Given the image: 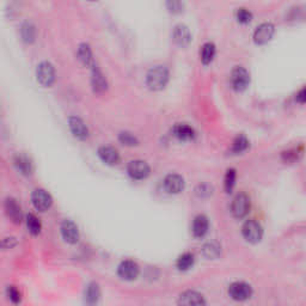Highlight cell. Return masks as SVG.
I'll list each match as a JSON object with an SVG mask.
<instances>
[{"label":"cell","mask_w":306,"mask_h":306,"mask_svg":"<svg viewBox=\"0 0 306 306\" xmlns=\"http://www.w3.org/2000/svg\"><path fill=\"white\" fill-rule=\"evenodd\" d=\"M169 82V71L163 65L152 67L146 76V84L151 90H162Z\"/></svg>","instance_id":"obj_1"},{"label":"cell","mask_w":306,"mask_h":306,"mask_svg":"<svg viewBox=\"0 0 306 306\" xmlns=\"http://www.w3.org/2000/svg\"><path fill=\"white\" fill-rule=\"evenodd\" d=\"M38 82L44 86H50L55 82V68L50 61H42L36 68Z\"/></svg>","instance_id":"obj_2"},{"label":"cell","mask_w":306,"mask_h":306,"mask_svg":"<svg viewBox=\"0 0 306 306\" xmlns=\"http://www.w3.org/2000/svg\"><path fill=\"white\" fill-rule=\"evenodd\" d=\"M228 294L234 300L244 302L252 296V288L249 284L243 282V281H237V282L230 284Z\"/></svg>","instance_id":"obj_3"},{"label":"cell","mask_w":306,"mask_h":306,"mask_svg":"<svg viewBox=\"0 0 306 306\" xmlns=\"http://www.w3.org/2000/svg\"><path fill=\"white\" fill-rule=\"evenodd\" d=\"M250 210V198L244 192H240L232 200L231 212L236 218H244Z\"/></svg>","instance_id":"obj_4"},{"label":"cell","mask_w":306,"mask_h":306,"mask_svg":"<svg viewBox=\"0 0 306 306\" xmlns=\"http://www.w3.org/2000/svg\"><path fill=\"white\" fill-rule=\"evenodd\" d=\"M250 82V74L244 67L236 66L231 72V84L232 88L237 91L246 88Z\"/></svg>","instance_id":"obj_5"},{"label":"cell","mask_w":306,"mask_h":306,"mask_svg":"<svg viewBox=\"0 0 306 306\" xmlns=\"http://www.w3.org/2000/svg\"><path fill=\"white\" fill-rule=\"evenodd\" d=\"M242 232H243L244 238L250 243H257V242L262 240L263 228L255 220H248V222H244Z\"/></svg>","instance_id":"obj_6"},{"label":"cell","mask_w":306,"mask_h":306,"mask_svg":"<svg viewBox=\"0 0 306 306\" xmlns=\"http://www.w3.org/2000/svg\"><path fill=\"white\" fill-rule=\"evenodd\" d=\"M32 202L34 207L40 212H46L52 207L53 198H52L50 192H46L44 189H36L32 195Z\"/></svg>","instance_id":"obj_7"},{"label":"cell","mask_w":306,"mask_h":306,"mask_svg":"<svg viewBox=\"0 0 306 306\" xmlns=\"http://www.w3.org/2000/svg\"><path fill=\"white\" fill-rule=\"evenodd\" d=\"M128 175L134 180H144L150 175L148 164L144 160H132L127 166Z\"/></svg>","instance_id":"obj_8"},{"label":"cell","mask_w":306,"mask_h":306,"mask_svg":"<svg viewBox=\"0 0 306 306\" xmlns=\"http://www.w3.org/2000/svg\"><path fill=\"white\" fill-rule=\"evenodd\" d=\"M274 32L275 26L273 24L269 22L262 23L256 28L255 32H254V40H255L257 44H264L268 41H270L274 35Z\"/></svg>","instance_id":"obj_9"},{"label":"cell","mask_w":306,"mask_h":306,"mask_svg":"<svg viewBox=\"0 0 306 306\" xmlns=\"http://www.w3.org/2000/svg\"><path fill=\"white\" fill-rule=\"evenodd\" d=\"M118 273L121 279L127 281L134 280L139 275V266L132 260H126V261H122L121 264L118 266Z\"/></svg>","instance_id":"obj_10"},{"label":"cell","mask_w":306,"mask_h":306,"mask_svg":"<svg viewBox=\"0 0 306 306\" xmlns=\"http://www.w3.org/2000/svg\"><path fill=\"white\" fill-rule=\"evenodd\" d=\"M178 306H206L202 294L195 290H186L178 299Z\"/></svg>","instance_id":"obj_11"},{"label":"cell","mask_w":306,"mask_h":306,"mask_svg":"<svg viewBox=\"0 0 306 306\" xmlns=\"http://www.w3.org/2000/svg\"><path fill=\"white\" fill-rule=\"evenodd\" d=\"M68 126L73 136L78 138V139L85 140L88 136V128L80 118L71 116V118H68Z\"/></svg>","instance_id":"obj_12"},{"label":"cell","mask_w":306,"mask_h":306,"mask_svg":"<svg viewBox=\"0 0 306 306\" xmlns=\"http://www.w3.org/2000/svg\"><path fill=\"white\" fill-rule=\"evenodd\" d=\"M165 190L170 194H178L184 189V180L177 174H170L164 180Z\"/></svg>","instance_id":"obj_13"},{"label":"cell","mask_w":306,"mask_h":306,"mask_svg":"<svg viewBox=\"0 0 306 306\" xmlns=\"http://www.w3.org/2000/svg\"><path fill=\"white\" fill-rule=\"evenodd\" d=\"M61 234L65 242L70 244H76L79 240V230L71 220H65L61 225Z\"/></svg>","instance_id":"obj_14"},{"label":"cell","mask_w":306,"mask_h":306,"mask_svg":"<svg viewBox=\"0 0 306 306\" xmlns=\"http://www.w3.org/2000/svg\"><path fill=\"white\" fill-rule=\"evenodd\" d=\"M5 210L8 216L10 218L14 224H20L23 220V213H22V208H20V204L14 198H6L5 201Z\"/></svg>","instance_id":"obj_15"},{"label":"cell","mask_w":306,"mask_h":306,"mask_svg":"<svg viewBox=\"0 0 306 306\" xmlns=\"http://www.w3.org/2000/svg\"><path fill=\"white\" fill-rule=\"evenodd\" d=\"M91 84H92L94 92H104L108 88L106 78L96 65L92 66V71H91Z\"/></svg>","instance_id":"obj_16"},{"label":"cell","mask_w":306,"mask_h":306,"mask_svg":"<svg viewBox=\"0 0 306 306\" xmlns=\"http://www.w3.org/2000/svg\"><path fill=\"white\" fill-rule=\"evenodd\" d=\"M172 38L174 41L178 46H186L192 40L190 30H189V28L184 26V24H177V26L174 28Z\"/></svg>","instance_id":"obj_17"},{"label":"cell","mask_w":306,"mask_h":306,"mask_svg":"<svg viewBox=\"0 0 306 306\" xmlns=\"http://www.w3.org/2000/svg\"><path fill=\"white\" fill-rule=\"evenodd\" d=\"M98 156L106 164L116 165L120 162V154L118 150H115L112 146H102L98 148Z\"/></svg>","instance_id":"obj_18"},{"label":"cell","mask_w":306,"mask_h":306,"mask_svg":"<svg viewBox=\"0 0 306 306\" xmlns=\"http://www.w3.org/2000/svg\"><path fill=\"white\" fill-rule=\"evenodd\" d=\"M208 219L204 214H198L195 216L194 222H192V234L195 237L201 238L207 234L208 231Z\"/></svg>","instance_id":"obj_19"},{"label":"cell","mask_w":306,"mask_h":306,"mask_svg":"<svg viewBox=\"0 0 306 306\" xmlns=\"http://www.w3.org/2000/svg\"><path fill=\"white\" fill-rule=\"evenodd\" d=\"M100 290L96 282H91L85 290V304L88 306H96L100 300Z\"/></svg>","instance_id":"obj_20"},{"label":"cell","mask_w":306,"mask_h":306,"mask_svg":"<svg viewBox=\"0 0 306 306\" xmlns=\"http://www.w3.org/2000/svg\"><path fill=\"white\" fill-rule=\"evenodd\" d=\"M172 133L180 140H192L195 136V130L186 124H177L172 128Z\"/></svg>","instance_id":"obj_21"},{"label":"cell","mask_w":306,"mask_h":306,"mask_svg":"<svg viewBox=\"0 0 306 306\" xmlns=\"http://www.w3.org/2000/svg\"><path fill=\"white\" fill-rule=\"evenodd\" d=\"M14 165L23 175H30L32 172V163L26 154H17L14 157Z\"/></svg>","instance_id":"obj_22"},{"label":"cell","mask_w":306,"mask_h":306,"mask_svg":"<svg viewBox=\"0 0 306 306\" xmlns=\"http://www.w3.org/2000/svg\"><path fill=\"white\" fill-rule=\"evenodd\" d=\"M78 58L82 61V65L92 67L94 65V58H92V50H91L90 46L88 44H82L78 47Z\"/></svg>","instance_id":"obj_23"},{"label":"cell","mask_w":306,"mask_h":306,"mask_svg":"<svg viewBox=\"0 0 306 306\" xmlns=\"http://www.w3.org/2000/svg\"><path fill=\"white\" fill-rule=\"evenodd\" d=\"M20 35H22L24 42H26V44H32V42L35 41L36 38L35 26L29 22L23 23V26H20Z\"/></svg>","instance_id":"obj_24"},{"label":"cell","mask_w":306,"mask_h":306,"mask_svg":"<svg viewBox=\"0 0 306 306\" xmlns=\"http://www.w3.org/2000/svg\"><path fill=\"white\" fill-rule=\"evenodd\" d=\"M201 61L206 65V64H210V61L213 60L214 55H216V46L212 42H206L202 47H201Z\"/></svg>","instance_id":"obj_25"},{"label":"cell","mask_w":306,"mask_h":306,"mask_svg":"<svg viewBox=\"0 0 306 306\" xmlns=\"http://www.w3.org/2000/svg\"><path fill=\"white\" fill-rule=\"evenodd\" d=\"M222 252V246L216 242H210L206 243L202 248V254L207 258H216Z\"/></svg>","instance_id":"obj_26"},{"label":"cell","mask_w":306,"mask_h":306,"mask_svg":"<svg viewBox=\"0 0 306 306\" xmlns=\"http://www.w3.org/2000/svg\"><path fill=\"white\" fill-rule=\"evenodd\" d=\"M26 226L28 230H29V232L34 236L38 234L40 232H41V222H40V219L38 216H35V214L30 213L26 216Z\"/></svg>","instance_id":"obj_27"},{"label":"cell","mask_w":306,"mask_h":306,"mask_svg":"<svg viewBox=\"0 0 306 306\" xmlns=\"http://www.w3.org/2000/svg\"><path fill=\"white\" fill-rule=\"evenodd\" d=\"M192 264H194V255L190 252L182 254L177 260V267L180 270H188L189 268L192 267Z\"/></svg>","instance_id":"obj_28"},{"label":"cell","mask_w":306,"mask_h":306,"mask_svg":"<svg viewBox=\"0 0 306 306\" xmlns=\"http://www.w3.org/2000/svg\"><path fill=\"white\" fill-rule=\"evenodd\" d=\"M248 146H249V142H248L246 138L244 136H238L234 140V142H232L231 151L234 152V153L243 152L244 150H246Z\"/></svg>","instance_id":"obj_29"},{"label":"cell","mask_w":306,"mask_h":306,"mask_svg":"<svg viewBox=\"0 0 306 306\" xmlns=\"http://www.w3.org/2000/svg\"><path fill=\"white\" fill-rule=\"evenodd\" d=\"M118 140H120L124 145L127 146H136L139 144L138 138L134 136V134L130 133V132H121L120 136H118Z\"/></svg>","instance_id":"obj_30"},{"label":"cell","mask_w":306,"mask_h":306,"mask_svg":"<svg viewBox=\"0 0 306 306\" xmlns=\"http://www.w3.org/2000/svg\"><path fill=\"white\" fill-rule=\"evenodd\" d=\"M236 183V170L234 169H228L226 171L225 175V190L226 192H231L232 189H234Z\"/></svg>","instance_id":"obj_31"},{"label":"cell","mask_w":306,"mask_h":306,"mask_svg":"<svg viewBox=\"0 0 306 306\" xmlns=\"http://www.w3.org/2000/svg\"><path fill=\"white\" fill-rule=\"evenodd\" d=\"M6 294H8V299H10L14 304H18V302H20V300H22V294H20V292L18 290L17 287L14 286H8V290H6Z\"/></svg>","instance_id":"obj_32"},{"label":"cell","mask_w":306,"mask_h":306,"mask_svg":"<svg viewBox=\"0 0 306 306\" xmlns=\"http://www.w3.org/2000/svg\"><path fill=\"white\" fill-rule=\"evenodd\" d=\"M236 16H237L238 22H240V23H249L250 20H252V12L244 8H238L237 12H236Z\"/></svg>","instance_id":"obj_33"},{"label":"cell","mask_w":306,"mask_h":306,"mask_svg":"<svg viewBox=\"0 0 306 306\" xmlns=\"http://www.w3.org/2000/svg\"><path fill=\"white\" fill-rule=\"evenodd\" d=\"M17 246V240L14 237H6L0 240V249L8 250Z\"/></svg>","instance_id":"obj_34"},{"label":"cell","mask_w":306,"mask_h":306,"mask_svg":"<svg viewBox=\"0 0 306 306\" xmlns=\"http://www.w3.org/2000/svg\"><path fill=\"white\" fill-rule=\"evenodd\" d=\"M166 6L171 12H174V14H178V12L183 11L184 4H183V2H175V0H172V2H168Z\"/></svg>","instance_id":"obj_35"},{"label":"cell","mask_w":306,"mask_h":306,"mask_svg":"<svg viewBox=\"0 0 306 306\" xmlns=\"http://www.w3.org/2000/svg\"><path fill=\"white\" fill-rule=\"evenodd\" d=\"M196 192L200 196H208V195L212 194V188H210V186L207 184H202V186H198L196 189Z\"/></svg>","instance_id":"obj_36"},{"label":"cell","mask_w":306,"mask_h":306,"mask_svg":"<svg viewBox=\"0 0 306 306\" xmlns=\"http://www.w3.org/2000/svg\"><path fill=\"white\" fill-rule=\"evenodd\" d=\"M296 100H298L299 103H305V100H306L305 88H302L300 90H299V92L296 94Z\"/></svg>","instance_id":"obj_37"}]
</instances>
